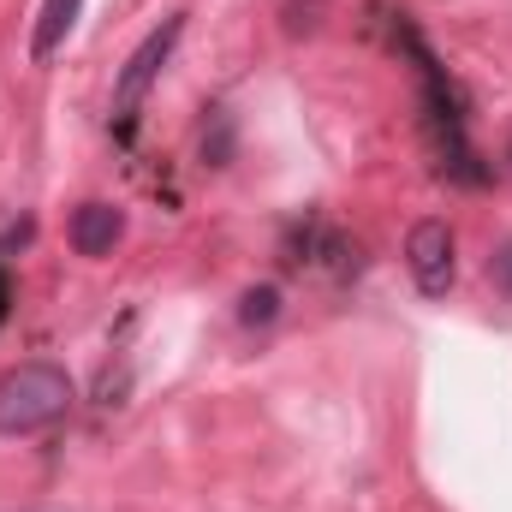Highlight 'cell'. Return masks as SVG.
I'll list each match as a JSON object with an SVG mask.
<instances>
[{
	"label": "cell",
	"mask_w": 512,
	"mask_h": 512,
	"mask_svg": "<svg viewBox=\"0 0 512 512\" xmlns=\"http://www.w3.org/2000/svg\"><path fill=\"white\" fill-rule=\"evenodd\" d=\"M72 411V382L54 364H18L0 376V435H36L54 429Z\"/></svg>",
	"instance_id": "1"
},
{
	"label": "cell",
	"mask_w": 512,
	"mask_h": 512,
	"mask_svg": "<svg viewBox=\"0 0 512 512\" xmlns=\"http://www.w3.org/2000/svg\"><path fill=\"white\" fill-rule=\"evenodd\" d=\"M179 30H185V24H179V18H167V24H161V30H155V36H149V42L126 60V72H120V84H114V114H120V126H131L137 102L149 96V84H155V78H161V66L173 60Z\"/></svg>",
	"instance_id": "2"
},
{
	"label": "cell",
	"mask_w": 512,
	"mask_h": 512,
	"mask_svg": "<svg viewBox=\"0 0 512 512\" xmlns=\"http://www.w3.org/2000/svg\"><path fill=\"white\" fill-rule=\"evenodd\" d=\"M405 262H411L417 292L441 298L453 286V233H447V221H417L411 239H405Z\"/></svg>",
	"instance_id": "3"
},
{
	"label": "cell",
	"mask_w": 512,
	"mask_h": 512,
	"mask_svg": "<svg viewBox=\"0 0 512 512\" xmlns=\"http://www.w3.org/2000/svg\"><path fill=\"white\" fill-rule=\"evenodd\" d=\"M120 233H126V215L114 203H84L72 215V251L78 256H108L120 245Z\"/></svg>",
	"instance_id": "4"
},
{
	"label": "cell",
	"mask_w": 512,
	"mask_h": 512,
	"mask_svg": "<svg viewBox=\"0 0 512 512\" xmlns=\"http://www.w3.org/2000/svg\"><path fill=\"white\" fill-rule=\"evenodd\" d=\"M78 6H84V0H48V6H42V18H36V42H30L36 60H48V54L66 42V30L78 24Z\"/></svg>",
	"instance_id": "5"
},
{
	"label": "cell",
	"mask_w": 512,
	"mask_h": 512,
	"mask_svg": "<svg viewBox=\"0 0 512 512\" xmlns=\"http://www.w3.org/2000/svg\"><path fill=\"white\" fill-rule=\"evenodd\" d=\"M274 310H280V292H274V286H256V292H245V310H239V316H245V322H274Z\"/></svg>",
	"instance_id": "6"
},
{
	"label": "cell",
	"mask_w": 512,
	"mask_h": 512,
	"mask_svg": "<svg viewBox=\"0 0 512 512\" xmlns=\"http://www.w3.org/2000/svg\"><path fill=\"white\" fill-rule=\"evenodd\" d=\"M489 274H495V286H501V292L512 298V239H507V245H501L495 256H489Z\"/></svg>",
	"instance_id": "7"
},
{
	"label": "cell",
	"mask_w": 512,
	"mask_h": 512,
	"mask_svg": "<svg viewBox=\"0 0 512 512\" xmlns=\"http://www.w3.org/2000/svg\"><path fill=\"white\" fill-rule=\"evenodd\" d=\"M6 304H12V286H6V274H0V322H6Z\"/></svg>",
	"instance_id": "8"
},
{
	"label": "cell",
	"mask_w": 512,
	"mask_h": 512,
	"mask_svg": "<svg viewBox=\"0 0 512 512\" xmlns=\"http://www.w3.org/2000/svg\"><path fill=\"white\" fill-rule=\"evenodd\" d=\"M507 161H512V149H507Z\"/></svg>",
	"instance_id": "9"
}]
</instances>
